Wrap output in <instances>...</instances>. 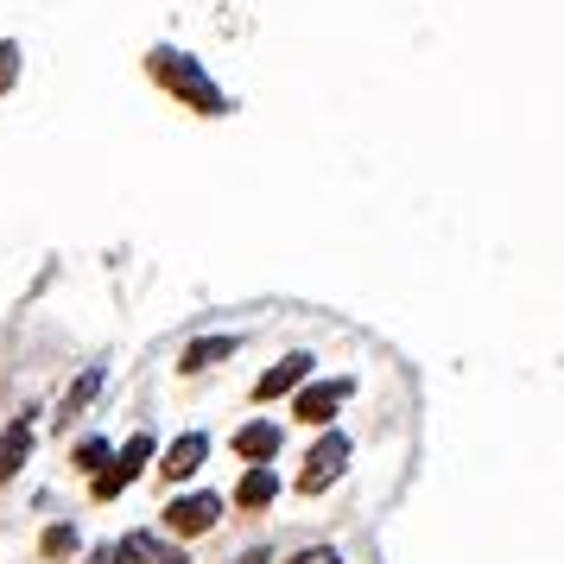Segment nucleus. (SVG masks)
Returning <instances> with one entry per match:
<instances>
[{"instance_id": "1a4fd4ad", "label": "nucleus", "mask_w": 564, "mask_h": 564, "mask_svg": "<svg viewBox=\"0 0 564 564\" xmlns=\"http://www.w3.org/2000/svg\"><path fill=\"white\" fill-rule=\"evenodd\" d=\"M115 564H184V552L159 545L153 533H128L121 545H115Z\"/></svg>"}, {"instance_id": "f8f14e48", "label": "nucleus", "mask_w": 564, "mask_h": 564, "mask_svg": "<svg viewBox=\"0 0 564 564\" xmlns=\"http://www.w3.org/2000/svg\"><path fill=\"white\" fill-rule=\"evenodd\" d=\"M26 451H32V419H20L13 432L0 437V476H13V469L26 463Z\"/></svg>"}, {"instance_id": "0eeeda50", "label": "nucleus", "mask_w": 564, "mask_h": 564, "mask_svg": "<svg viewBox=\"0 0 564 564\" xmlns=\"http://www.w3.org/2000/svg\"><path fill=\"white\" fill-rule=\"evenodd\" d=\"M280 444H285L280 425L254 419V425H241V432H235V457H248V463H273V457H280Z\"/></svg>"}, {"instance_id": "7ed1b4c3", "label": "nucleus", "mask_w": 564, "mask_h": 564, "mask_svg": "<svg viewBox=\"0 0 564 564\" xmlns=\"http://www.w3.org/2000/svg\"><path fill=\"white\" fill-rule=\"evenodd\" d=\"M216 520H223V495H178V501L165 508V533L197 539V533H209Z\"/></svg>"}, {"instance_id": "ddd939ff", "label": "nucleus", "mask_w": 564, "mask_h": 564, "mask_svg": "<svg viewBox=\"0 0 564 564\" xmlns=\"http://www.w3.org/2000/svg\"><path fill=\"white\" fill-rule=\"evenodd\" d=\"M102 463H108V444L102 437H83L77 444V469H102Z\"/></svg>"}, {"instance_id": "39448f33", "label": "nucleus", "mask_w": 564, "mask_h": 564, "mask_svg": "<svg viewBox=\"0 0 564 564\" xmlns=\"http://www.w3.org/2000/svg\"><path fill=\"white\" fill-rule=\"evenodd\" d=\"M343 463H349V437L336 432V437H324V444L311 451V469L299 476V488H305V495H317V488H330V476H343Z\"/></svg>"}, {"instance_id": "9b49d317", "label": "nucleus", "mask_w": 564, "mask_h": 564, "mask_svg": "<svg viewBox=\"0 0 564 564\" xmlns=\"http://www.w3.org/2000/svg\"><path fill=\"white\" fill-rule=\"evenodd\" d=\"M223 356H235V336H197V343H184V375H197V368H216Z\"/></svg>"}, {"instance_id": "2eb2a0df", "label": "nucleus", "mask_w": 564, "mask_h": 564, "mask_svg": "<svg viewBox=\"0 0 564 564\" xmlns=\"http://www.w3.org/2000/svg\"><path fill=\"white\" fill-rule=\"evenodd\" d=\"M96 387H102V368H89V375H83V381L70 387V412H77L83 400H89V393H96Z\"/></svg>"}, {"instance_id": "f3484780", "label": "nucleus", "mask_w": 564, "mask_h": 564, "mask_svg": "<svg viewBox=\"0 0 564 564\" xmlns=\"http://www.w3.org/2000/svg\"><path fill=\"white\" fill-rule=\"evenodd\" d=\"M292 564H343V558H336L330 545H311V552H299V558H292Z\"/></svg>"}, {"instance_id": "423d86ee", "label": "nucleus", "mask_w": 564, "mask_h": 564, "mask_svg": "<svg viewBox=\"0 0 564 564\" xmlns=\"http://www.w3.org/2000/svg\"><path fill=\"white\" fill-rule=\"evenodd\" d=\"M311 381V356H285L280 368H267L254 381V400H280V393H299Z\"/></svg>"}, {"instance_id": "dca6fc26", "label": "nucleus", "mask_w": 564, "mask_h": 564, "mask_svg": "<svg viewBox=\"0 0 564 564\" xmlns=\"http://www.w3.org/2000/svg\"><path fill=\"white\" fill-rule=\"evenodd\" d=\"M13 70H20V52H13V45H0V89L13 83Z\"/></svg>"}, {"instance_id": "20e7f679", "label": "nucleus", "mask_w": 564, "mask_h": 564, "mask_svg": "<svg viewBox=\"0 0 564 564\" xmlns=\"http://www.w3.org/2000/svg\"><path fill=\"white\" fill-rule=\"evenodd\" d=\"M349 400V381H311L299 400H292V412L305 419V425H330L336 419V406Z\"/></svg>"}, {"instance_id": "4468645a", "label": "nucleus", "mask_w": 564, "mask_h": 564, "mask_svg": "<svg viewBox=\"0 0 564 564\" xmlns=\"http://www.w3.org/2000/svg\"><path fill=\"white\" fill-rule=\"evenodd\" d=\"M45 552H52V558L77 552V533H70V527H52V533H45Z\"/></svg>"}, {"instance_id": "f03ea898", "label": "nucleus", "mask_w": 564, "mask_h": 564, "mask_svg": "<svg viewBox=\"0 0 564 564\" xmlns=\"http://www.w3.org/2000/svg\"><path fill=\"white\" fill-rule=\"evenodd\" d=\"M147 457H153V437L133 432L128 444L115 451V463H108V469H96V495H102V501H115V495H121V488H128L140 469H147Z\"/></svg>"}, {"instance_id": "a211bd4d", "label": "nucleus", "mask_w": 564, "mask_h": 564, "mask_svg": "<svg viewBox=\"0 0 564 564\" xmlns=\"http://www.w3.org/2000/svg\"><path fill=\"white\" fill-rule=\"evenodd\" d=\"M89 564H115V552H96V558H89Z\"/></svg>"}, {"instance_id": "6e6552de", "label": "nucleus", "mask_w": 564, "mask_h": 564, "mask_svg": "<svg viewBox=\"0 0 564 564\" xmlns=\"http://www.w3.org/2000/svg\"><path fill=\"white\" fill-rule=\"evenodd\" d=\"M204 451H209V437H204V432H184L178 444L165 451V463H159V469H165L172 482H184V476H197V469H204Z\"/></svg>"}, {"instance_id": "9d476101", "label": "nucleus", "mask_w": 564, "mask_h": 564, "mask_svg": "<svg viewBox=\"0 0 564 564\" xmlns=\"http://www.w3.org/2000/svg\"><path fill=\"white\" fill-rule=\"evenodd\" d=\"M273 495H280V476H273V463H254V469L241 476V488H235V501H241V508H267Z\"/></svg>"}, {"instance_id": "f257e3e1", "label": "nucleus", "mask_w": 564, "mask_h": 564, "mask_svg": "<svg viewBox=\"0 0 564 564\" xmlns=\"http://www.w3.org/2000/svg\"><path fill=\"white\" fill-rule=\"evenodd\" d=\"M153 70L159 77H165V89H178V96H191V102L204 108V115H223V89H216V83L204 77V70H197V64H191V57H178V52H153Z\"/></svg>"}]
</instances>
